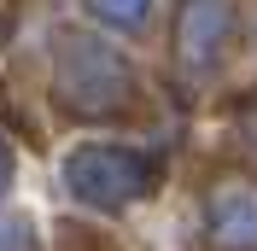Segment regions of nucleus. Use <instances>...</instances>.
I'll return each instance as SVG.
<instances>
[{
  "label": "nucleus",
  "mask_w": 257,
  "mask_h": 251,
  "mask_svg": "<svg viewBox=\"0 0 257 251\" xmlns=\"http://www.w3.org/2000/svg\"><path fill=\"white\" fill-rule=\"evenodd\" d=\"M146 181V164L135 152H111V146H88V152L70 158V187L94 204H123L135 199Z\"/></svg>",
  "instance_id": "nucleus-1"
},
{
  "label": "nucleus",
  "mask_w": 257,
  "mask_h": 251,
  "mask_svg": "<svg viewBox=\"0 0 257 251\" xmlns=\"http://www.w3.org/2000/svg\"><path fill=\"white\" fill-rule=\"evenodd\" d=\"M94 12H99V18H111V24H141L146 0H94Z\"/></svg>",
  "instance_id": "nucleus-4"
},
{
  "label": "nucleus",
  "mask_w": 257,
  "mask_h": 251,
  "mask_svg": "<svg viewBox=\"0 0 257 251\" xmlns=\"http://www.w3.org/2000/svg\"><path fill=\"white\" fill-rule=\"evenodd\" d=\"M222 30H228V0H187L176 41H181L187 59H199V53H210L216 41H222Z\"/></svg>",
  "instance_id": "nucleus-2"
},
{
  "label": "nucleus",
  "mask_w": 257,
  "mask_h": 251,
  "mask_svg": "<svg viewBox=\"0 0 257 251\" xmlns=\"http://www.w3.org/2000/svg\"><path fill=\"white\" fill-rule=\"evenodd\" d=\"M216 234L228 245H257V193H222L216 199Z\"/></svg>",
  "instance_id": "nucleus-3"
}]
</instances>
